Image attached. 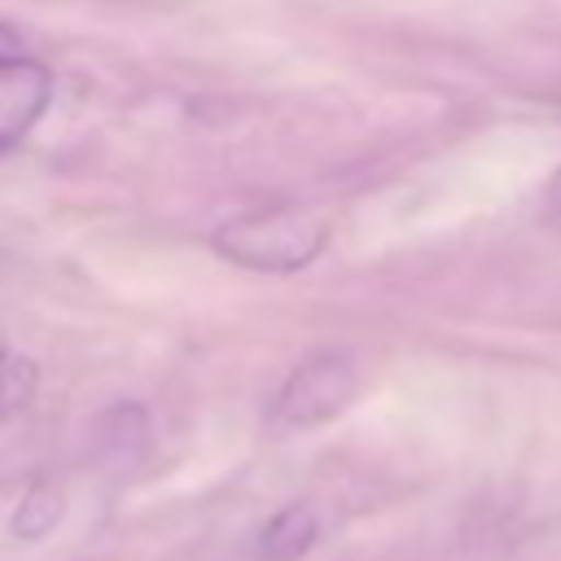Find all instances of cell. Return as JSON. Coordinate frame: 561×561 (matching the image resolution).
Listing matches in <instances>:
<instances>
[{"label": "cell", "mask_w": 561, "mask_h": 561, "mask_svg": "<svg viewBox=\"0 0 561 561\" xmlns=\"http://www.w3.org/2000/svg\"><path fill=\"white\" fill-rule=\"evenodd\" d=\"M210 245L219 259L245 272H267V276L302 272L329 245V215L302 202L259 206V210H245L219 224Z\"/></svg>", "instance_id": "obj_1"}, {"label": "cell", "mask_w": 561, "mask_h": 561, "mask_svg": "<svg viewBox=\"0 0 561 561\" xmlns=\"http://www.w3.org/2000/svg\"><path fill=\"white\" fill-rule=\"evenodd\" d=\"M355 390H359V373L346 351H311L285 377L267 416L280 430H311V425H324L329 416H337L355 399Z\"/></svg>", "instance_id": "obj_2"}, {"label": "cell", "mask_w": 561, "mask_h": 561, "mask_svg": "<svg viewBox=\"0 0 561 561\" xmlns=\"http://www.w3.org/2000/svg\"><path fill=\"white\" fill-rule=\"evenodd\" d=\"M53 101V75L44 61L13 53L0 57V153L22 145Z\"/></svg>", "instance_id": "obj_3"}, {"label": "cell", "mask_w": 561, "mask_h": 561, "mask_svg": "<svg viewBox=\"0 0 561 561\" xmlns=\"http://www.w3.org/2000/svg\"><path fill=\"white\" fill-rule=\"evenodd\" d=\"M320 535V522L307 504H289L280 513L267 517L263 535H259V557L263 561H298Z\"/></svg>", "instance_id": "obj_4"}, {"label": "cell", "mask_w": 561, "mask_h": 561, "mask_svg": "<svg viewBox=\"0 0 561 561\" xmlns=\"http://www.w3.org/2000/svg\"><path fill=\"white\" fill-rule=\"evenodd\" d=\"M35 386H39V368H35V359H26L22 351H0V421L4 416H13L18 408H26L31 403V394H35Z\"/></svg>", "instance_id": "obj_5"}, {"label": "cell", "mask_w": 561, "mask_h": 561, "mask_svg": "<svg viewBox=\"0 0 561 561\" xmlns=\"http://www.w3.org/2000/svg\"><path fill=\"white\" fill-rule=\"evenodd\" d=\"M13 53H22V35L0 18V57H13Z\"/></svg>", "instance_id": "obj_6"}, {"label": "cell", "mask_w": 561, "mask_h": 561, "mask_svg": "<svg viewBox=\"0 0 561 561\" xmlns=\"http://www.w3.org/2000/svg\"><path fill=\"white\" fill-rule=\"evenodd\" d=\"M548 215L561 219V167H557L552 180H548Z\"/></svg>", "instance_id": "obj_7"}]
</instances>
